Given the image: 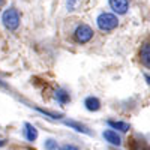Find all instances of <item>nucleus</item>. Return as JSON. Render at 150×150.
<instances>
[{"instance_id":"f257e3e1","label":"nucleus","mask_w":150,"mask_h":150,"mask_svg":"<svg viewBox=\"0 0 150 150\" xmlns=\"http://www.w3.org/2000/svg\"><path fill=\"white\" fill-rule=\"evenodd\" d=\"M96 26L99 27V30L102 32H111L119 26V20L114 14H110V12H102L99 14L96 18Z\"/></svg>"},{"instance_id":"f03ea898","label":"nucleus","mask_w":150,"mask_h":150,"mask_svg":"<svg viewBox=\"0 0 150 150\" xmlns=\"http://www.w3.org/2000/svg\"><path fill=\"white\" fill-rule=\"evenodd\" d=\"M20 14H18V11L15 8H9L6 9L3 14H2V23H3V26L11 30V32H14L18 29L20 26Z\"/></svg>"},{"instance_id":"7ed1b4c3","label":"nucleus","mask_w":150,"mask_h":150,"mask_svg":"<svg viewBox=\"0 0 150 150\" xmlns=\"http://www.w3.org/2000/svg\"><path fill=\"white\" fill-rule=\"evenodd\" d=\"M93 38V30L87 24H80L74 32V39L78 44H87Z\"/></svg>"},{"instance_id":"20e7f679","label":"nucleus","mask_w":150,"mask_h":150,"mask_svg":"<svg viewBox=\"0 0 150 150\" xmlns=\"http://www.w3.org/2000/svg\"><path fill=\"white\" fill-rule=\"evenodd\" d=\"M108 3L117 15H125L129 9V0H108Z\"/></svg>"},{"instance_id":"39448f33","label":"nucleus","mask_w":150,"mask_h":150,"mask_svg":"<svg viewBox=\"0 0 150 150\" xmlns=\"http://www.w3.org/2000/svg\"><path fill=\"white\" fill-rule=\"evenodd\" d=\"M102 137H104V140L108 141L110 144L112 146H120L122 144V138L119 137V134L116 131H112V129H107L102 132Z\"/></svg>"},{"instance_id":"423d86ee","label":"nucleus","mask_w":150,"mask_h":150,"mask_svg":"<svg viewBox=\"0 0 150 150\" xmlns=\"http://www.w3.org/2000/svg\"><path fill=\"white\" fill-rule=\"evenodd\" d=\"M66 126H69V128H72V129H75L77 132H80V134H84V135H92V131L86 126V125H83V123H80V122H75V120H65L63 122Z\"/></svg>"},{"instance_id":"0eeeda50","label":"nucleus","mask_w":150,"mask_h":150,"mask_svg":"<svg viewBox=\"0 0 150 150\" xmlns=\"http://www.w3.org/2000/svg\"><path fill=\"white\" fill-rule=\"evenodd\" d=\"M84 107H86L87 111H92V112L99 111L101 110V101H99L96 96H89V98L84 99Z\"/></svg>"},{"instance_id":"6e6552de","label":"nucleus","mask_w":150,"mask_h":150,"mask_svg":"<svg viewBox=\"0 0 150 150\" xmlns=\"http://www.w3.org/2000/svg\"><path fill=\"white\" fill-rule=\"evenodd\" d=\"M140 59H141V63L150 69V42H146L141 50H140Z\"/></svg>"},{"instance_id":"1a4fd4ad","label":"nucleus","mask_w":150,"mask_h":150,"mask_svg":"<svg viewBox=\"0 0 150 150\" xmlns=\"http://www.w3.org/2000/svg\"><path fill=\"white\" fill-rule=\"evenodd\" d=\"M24 135H26V140L29 143H33L38 138V129L32 123H24Z\"/></svg>"},{"instance_id":"9d476101","label":"nucleus","mask_w":150,"mask_h":150,"mask_svg":"<svg viewBox=\"0 0 150 150\" xmlns=\"http://www.w3.org/2000/svg\"><path fill=\"white\" fill-rule=\"evenodd\" d=\"M108 126L112 128V129H117L120 132H128L131 129V125L126 123V122H120V120H108Z\"/></svg>"},{"instance_id":"9b49d317","label":"nucleus","mask_w":150,"mask_h":150,"mask_svg":"<svg viewBox=\"0 0 150 150\" xmlns=\"http://www.w3.org/2000/svg\"><path fill=\"white\" fill-rule=\"evenodd\" d=\"M54 98H56V101H57L60 105H65V104H68V102L71 101V96H69V93H68L66 90H63V89H59V90H56Z\"/></svg>"},{"instance_id":"f8f14e48","label":"nucleus","mask_w":150,"mask_h":150,"mask_svg":"<svg viewBox=\"0 0 150 150\" xmlns=\"http://www.w3.org/2000/svg\"><path fill=\"white\" fill-rule=\"evenodd\" d=\"M129 147H131V150H150L149 144L144 140H135V138H132L129 141Z\"/></svg>"},{"instance_id":"ddd939ff","label":"nucleus","mask_w":150,"mask_h":150,"mask_svg":"<svg viewBox=\"0 0 150 150\" xmlns=\"http://www.w3.org/2000/svg\"><path fill=\"white\" fill-rule=\"evenodd\" d=\"M44 147H45V150H57L59 144H57V141L54 138H48V140H45Z\"/></svg>"},{"instance_id":"4468645a","label":"nucleus","mask_w":150,"mask_h":150,"mask_svg":"<svg viewBox=\"0 0 150 150\" xmlns=\"http://www.w3.org/2000/svg\"><path fill=\"white\" fill-rule=\"evenodd\" d=\"M39 112H42V114H45V116H48L50 119H53V120H57V119H62L63 117V114H56V112H50V111H45V110H42V108H36Z\"/></svg>"},{"instance_id":"2eb2a0df","label":"nucleus","mask_w":150,"mask_h":150,"mask_svg":"<svg viewBox=\"0 0 150 150\" xmlns=\"http://www.w3.org/2000/svg\"><path fill=\"white\" fill-rule=\"evenodd\" d=\"M80 2H81V0H66V9H68L69 12L75 11V9L78 8Z\"/></svg>"},{"instance_id":"dca6fc26","label":"nucleus","mask_w":150,"mask_h":150,"mask_svg":"<svg viewBox=\"0 0 150 150\" xmlns=\"http://www.w3.org/2000/svg\"><path fill=\"white\" fill-rule=\"evenodd\" d=\"M60 149H62V150H80L78 146H74V144H63Z\"/></svg>"},{"instance_id":"f3484780","label":"nucleus","mask_w":150,"mask_h":150,"mask_svg":"<svg viewBox=\"0 0 150 150\" xmlns=\"http://www.w3.org/2000/svg\"><path fill=\"white\" fill-rule=\"evenodd\" d=\"M144 78H146V81H147V84L150 86V75H147V74H146V75H144Z\"/></svg>"},{"instance_id":"a211bd4d","label":"nucleus","mask_w":150,"mask_h":150,"mask_svg":"<svg viewBox=\"0 0 150 150\" xmlns=\"http://www.w3.org/2000/svg\"><path fill=\"white\" fill-rule=\"evenodd\" d=\"M5 144H6V141H5V140H0V147H3Z\"/></svg>"},{"instance_id":"6ab92c4d","label":"nucleus","mask_w":150,"mask_h":150,"mask_svg":"<svg viewBox=\"0 0 150 150\" xmlns=\"http://www.w3.org/2000/svg\"><path fill=\"white\" fill-rule=\"evenodd\" d=\"M3 6V0H0V8H2Z\"/></svg>"}]
</instances>
